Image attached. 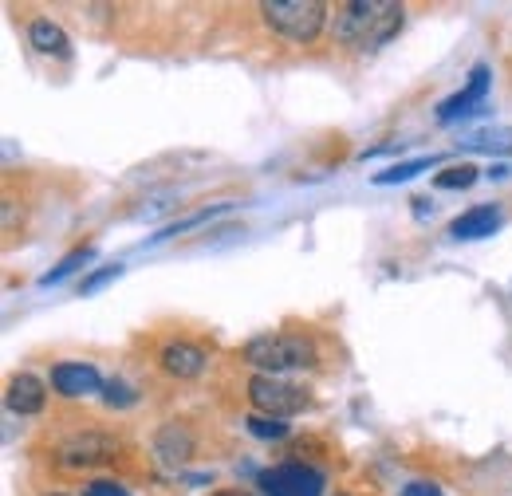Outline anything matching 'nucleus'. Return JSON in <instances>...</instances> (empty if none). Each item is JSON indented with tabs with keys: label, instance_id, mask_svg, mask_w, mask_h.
Masks as SVG:
<instances>
[{
	"label": "nucleus",
	"instance_id": "nucleus-1",
	"mask_svg": "<svg viewBox=\"0 0 512 496\" xmlns=\"http://www.w3.org/2000/svg\"><path fill=\"white\" fill-rule=\"evenodd\" d=\"M406 24V8L398 0H343L331 12V40L347 52H379Z\"/></svg>",
	"mask_w": 512,
	"mask_h": 496
},
{
	"label": "nucleus",
	"instance_id": "nucleus-2",
	"mask_svg": "<svg viewBox=\"0 0 512 496\" xmlns=\"http://www.w3.org/2000/svg\"><path fill=\"white\" fill-rule=\"evenodd\" d=\"M241 363L256 367L260 374H292L316 367V343L292 331H264L241 347Z\"/></svg>",
	"mask_w": 512,
	"mask_h": 496
},
{
	"label": "nucleus",
	"instance_id": "nucleus-3",
	"mask_svg": "<svg viewBox=\"0 0 512 496\" xmlns=\"http://www.w3.org/2000/svg\"><path fill=\"white\" fill-rule=\"evenodd\" d=\"M264 28L288 44H316L331 16V8L323 0H264L256 4Z\"/></svg>",
	"mask_w": 512,
	"mask_h": 496
},
{
	"label": "nucleus",
	"instance_id": "nucleus-4",
	"mask_svg": "<svg viewBox=\"0 0 512 496\" xmlns=\"http://www.w3.org/2000/svg\"><path fill=\"white\" fill-rule=\"evenodd\" d=\"M245 394L256 406V414H268V418H292V414H304L312 406V394L304 386H292L276 374H253Z\"/></svg>",
	"mask_w": 512,
	"mask_h": 496
},
{
	"label": "nucleus",
	"instance_id": "nucleus-5",
	"mask_svg": "<svg viewBox=\"0 0 512 496\" xmlns=\"http://www.w3.org/2000/svg\"><path fill=\"white\" fill-rule=\"evenodd\" d=\"M260 493L264 496H323V469L308 465V461H284V465H272L256 477Z\"/></svg>",
	"mask_w": 512,
	"mask_h": 496
},
{
	"label": "nucleus",
	"instance_id": "nucleus-6",
	"mask_svg": "<svg viewBox=\"0 0 512 496\" xmlns=\"http://www.w3.org/2000/svg\"><path fill=\"white\" fill-rule=\"evenodd\" d=\"M67 469H95V465H111L119 457V437L99 434V430H87V434L67 437L56 453Z\"/></svg>",
	"mask_w": 512,
	"mask_h": 496
},
{
	"label": "nucleus",
	"instance_id": "nucleus-7",
	"mask_svg": "<svg viewBox=\"0 0 512 496\" xmlns=\"http://www.w3.org/2000/svg\"><path fill=\"white\" fill-rule=\"evenodd\" d=\"M158 367L178 378V382H190V378H201L205 367H209V351L197 347L190 339H170L162 351H158Z\"/></svg>",
	"mask_w": 512,
	"mask_h": 496
},
{
	"label": "nucleus",
	"instance_id": "nucleus-8",
	"mask_svg": "<svg viewBox=\"0 0 512 496\" xmlns=\"http://www.w3.org/2000/svg\"><path fill=\"white\" fill-rule=\"evenodd\" d=\"M489 83H493L489 67H485V63H477V67L469 71V83H465L457 95H449L446 103L438 107V123H457V119L473 115V111L485 103V95H489Z\"/></svg>",
	"mask_w": 512,
	"mask_h": 496
},
{
	"label": "nucleus",
	"instance_id": "nucleus-9",
	"mask_svg": "<svg viewBox=\"0 0 512 496\" xmlns=\"http://www.w3.org/2000/svg\"><path fill=\"white\" fill-rule=\"evenodd\" d=\"M4 406L12 414H20V418H36L48 406V390H44V382L36 374H12L8 386H4Z\"/></svg>",
	"mask_w": 512,
	"mask_h": 496
},
{
	"label": "nucleus",
	"instance_id": "nucleus-10",
	"mask_svg": "<svg viewBox=\"0 0 512 496\" xmlns=\"http://www.w3.org/2000/svg\"><path fill=\"white\" fill-rule=\"evenodd\" d=\"M154 453H158L162 465H186V461H193V453H197V434H193L190 422H166V426H158V434H154Z\"/></svg>",
	"mask_w": 512,
	"mask_h": 496
},
{
	"label": "nucleus",
	"instance_id": "nucleus-11",
	"mask_svg": "<svg viewBox=\"0 0 512 496\" xmlns=\"http://www.w3.org/2000/svg\"><path fill=\"white\" fill-rule=\"evenodd\" d=\"M48 382H52V390L60 398H87V394L103 390V378L91 363H56Z\"/></svg>",
	"mask_w": 512,
	"mask_h": 496
},
{
	"label": "nucleus",
	"instance_id": "nucleus-12",
	"mask_svg": "<svg viewBox=\"0 0 512 496\" xmlns=\"http://www.w3.org/2000/svg\"><path fill=\"white\" fill-rule=\"evenodd\" d=\"M497 229H501V209L497 205H477V209L453 217V225H449V233L457 241H481V237H493Z\"/></svg>",
	"mask_w": 512,
	"mask_h": 496
},
{
	"label": "nucleus",
	"instance_id": "nucleus-13",
	"mask_svg": "<svg viewBox=\"0 0 512 496\" xmlns=\"http://www.w3.org/2000/svg\"><path fill=\"white\" fill-rule=\"evenodd\" d=\"M28 44H32L36 52H44V56H56V60H67V56H71L67 32L60 24H52L48 16H40V20L28 24Z\"/></svg>",
	"mask_w": 512,
	"mask_h": 496
},
{
	"label": "nucleus",
	"instance_id": "nucleus-14",
	"mask_svg": "<svg viewBox=\"0 0 512 496\" xmlns=\"http://www.w3.org/2000/svg\"><path fill=\"white\" fill-rule=\"evenodd\" d=\"M465 150L473 154H512V126H489V130H473L461 138Z\"/></svg>",
	"mask_w": 512,
	"mask_h": 496
},
{
	"label": "nucleus",
	"instance_id": "nucleus-15",
	"mask_svg": "<svg viewBox=\"0 0 512 496\" xmlns=\"http://www.w3.org/2000/svg\"><path fill=\"white\" fill-rule=\"evenodd\" d=\"M434 162H442V158H414V162H398V166H390V170H379L371 182H375V186H398V182L418 178V174H422V170H430Z\"/></svg>",
	"mask_w": 512,
	"mask_h": 496
},
{
	"label": "nucleus",
	"instance_id": "nucleus-16",
	"mask_svg": "<svg viewBox=\"0 0 512 496\" xmlns=\"http://www.w3.org/2000/svg\"><path fill=\"white\" fill-rule=\"evenodd\" d=\"M91 256H95V248H91V245H83V248H75V252H67V256L60 260V264H56V268H52V272H44V276H40V288H52V284L67 280V276H71V272H79V268H83V264H87Z\"/></svg>",
	"mask_w": 512,
	"mask_h": 496
},
{
	"label": "nucleus",
	"instance_id": "nucleus-17",
	"mask_svg": "<svg viewBox=\"0 0 512 496\" xmlns=\"http://www.w3.org/2000/svg\"><path fill=\"white\" fill-rule=\"evenodd\" d=\"M481 174H477V166L473 162H457V166H446V170H438V178H434V186L438 189H469L477 182Z\"/></svg>",
	"mask_w": 512,
	"mask_h": 496
},
{
	"label": "nucleus",
	"instance_id": "nucleus-18",
	"mask_svg": "<svg viewBox=\"0 0 512 496\" xmlns=\"http://www.w3.org/2000/svg\"><path fill=\"white\" fill-rule=\"evenodd\" d=\"M245 430L253 437H264V441H280V437H288V422L284 418H268V414H249L245 418Z\"/></svg>",
	"mask_w": 512,
	"mask_h": 496
},
{
	"label": "nucleus",
	"instance_id": "nucleus-19",
	"mask_svg": "<svg viewBox=\"0 0 512 496\" xmlns=\"http://www.w3.org/2000/svg\"><path fill=\"white\" fill-rule=\"evenodd\" d=\"M229 205H217V209H201V213H193L186 221H174V225H166L162 233H154V241H170V237H178V233H186L193 225H201V221H209V217H217V213H225Z\"/></svg>",
	"mask_w": 512,
	"mask_h": 496
},
{
	"label": "nucleus",
	"instance_id": "nucleus-20",
	"mask_svg": "<svg viewBox=\"0 0 512 496\" xmlns=\"http://www.w3.org/2000/svg\"><path fill=\"white\" fill-rule=\"evenodd\" d=\"M119 272H123L119 264H107V268H99V272H91V276H87V280L79 284V296H95V292H99L103 284H111V280H115Z\"/></svg>",
	"mask_w": 512,
	"mask_h": 496
},
{
	"label": "nucleus",
	"instance_id": "nucleus-21",
	"mask_svg": "<svg viewBox=\"0 0 512 496\" xmlns=\"http://www.w3.org/2000/svg\"><path fill=\"white\" fill-rule=\"evenodd\" d=\"M83 496H130V493L119 481H103V477H99V481H87V485H83Z\"/></svg>",
	"mask_w": 512,
	"mask_h": 496
},
{
	"label": "nucleus",
	"instance_id": "nucleus-22",
	"mask_svg": "<svg viewBox=\"0 0 512 496\" xmlns=\"http://www.w3.org/2000/svg\"><path fill=\"white\" fill-rule=\"evenodd\" d=\"M103 394H107V402H111V406H130V402H138V394L127 390L123 382H107V386H103Z\"/></svg>",
	"mask_w": 512,
	"mask_h": 496
},
{
	"label": "nucleus",
	"instance_id": "nucleus-23",
	"mask_svg": "<svg viewBox=\"0 0 512 496\" xmlns=\"http://www.w3.org/2000/svg\"><path fill=\"white\" fill-rule=\"evenodd\" d=\"M402 496H446L434 481H410L406 489H402Z\"/></svg>",
	"mask_w": 512,
	"mask_h": 496
},
{
	"label": "nucleus",
	"instance_id": "nucleus-24",
	"mask_svg": "<svg viewBox=\"0 0 512 496\" xmlns=\"http://www.w3.org/2000/svg\"><path fill=\"white\" fill-rule=\"evenodd\" d=\"M489 178H509V166H505V162H497V166H489Z\"/></svg>",
	"mask_w": 512,
	"mask_h": 496
},
{
	"label": "nucleus",
	"instance_id": "nucleus-25",
	"mask_svg": "<svg viewBox=\"0 0 512 496\" xmlns=\"http://www.w3.org/2000/svg\"><path fill=\"white\" fill-rule=\"evenodd\" d=\"M209 496H253V493H245V489H217V493Z\"/></svg>",
	"mask_w": 512,
	"mask_h": 496
},
{
	"label": "nucleus",
	"instance_id": "nucleus-26",
	"mask_svg": "<svg viewBox=\"0 0 512 496\" xmlns=\"http://www.w3.org/2000/svg\"><path fill=\"white\" fill-rule=\"evenodd\" d=\"M44 496H64V493H44Z\"/></svg>",
	"mask_w": 512,
	"mask_h": 496
},
{
	"label": "nucleus",
	"instance_id": "nucleus-27",
	"mask_svg": "<svg viewBox=\"0 0 512 496\" xmlns=\"http://www.w3.org/2000/svg\"><path fill=\"white\" fill-rule=\"evenodd\" d=\"M335 496H351V493H335Z\"/></svg>",
	"mask_w": 512,
	"mask_h": 496
}]
</instances>
